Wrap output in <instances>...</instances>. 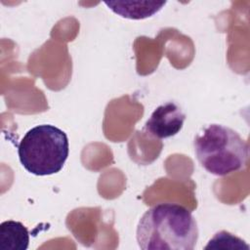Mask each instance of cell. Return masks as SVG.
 Wrapping results in <instances>:
<instances>
[{
    "label": "cell",
    "instance_id": "cell-6",
    "mask_svg": "<svg viewBox=\"0 0 250 250\" xmlns=\"http://www.w3.org/2000/svg\"><path fill=\"white\" fill-rule=\"evenodd\" d=\"M104 4L115 14L130 20H143L153 16L166 2H104Z\"/></svg>",
    "mask_w": 250,
    "mask_h": 250
},
{
    "label": "cell",
    "instance_id": "cell-3",
    "mask_svg": "<svg viewBox=\"0 0 250 250\" xmlns=\"http://www.w3.org/2000/svg\"><path fill=\"white\" fill-rule=\"evenodd\" d=\"M69 153L66 134L51 124L37 125L28 130L18 146L22 167L36 176L60 172Z\"/></svg>",
    "mask_w": 250,
    "mask_h": 250
},
{
    "label": "cell",
    "instance_id": "cell-2",
    "mask_svg": "<svg viewBox=\"0 0 250 250\" xmlns=\"http://www.w3.org/2000/svg\"><path fill=\"white\" fill-rule=\"evenodd\" d=\"M195 156L208 173L224 177L241 170L248 159V145L239 134L221 124H210L193 141Z\"/></svg>",
    "mask_w": 250,
    "mask_h": 250
},
{
    "label": "cell",
    "instance_id": "cell-5",
    "mask_svg": "<svg viewBox=\"0 0 250 250\" xmlns=\"http://www.w3.org/2000/svg\"><path fill=\"white\" fill-rule=\"evenodd\" d=\"M29 244V231L19 221L8 220L0 225L1 250H26Z\"/></svg>",
    "mask_w": 250,
    "mask_h": 250
},
{
    "label": "cell",
    "instance_id": "cell-4",
    "mask_svg": "<svg viewBox=\"0 0 250 250\" xmlns=\"http://www.w3.org/2000/svg\"><path fill=\"white\" fill-rule=\"evenodd\" d=\"M186 114L174 102L158 105L146 120L144 131L156 139H167L177 135L183 128Z\"/></svg>",
    "mask_w": 250,
    "mask_h": 250
},
{
    "label": "cell",
    "instance_id": "cell-1",
    "mask_svg": "<svg viewBox=\"0 0 250 250\" xmlns=\"http://www.w3.org/2000/svg\"><path fill=\"white\" fill-rule=\"evenodd\" d=\"M136 237L143 250H192L198 240V227L188 208L162 202L144 213Z\"/></svg>",
    "mask_w": 250,
    "mask_h": 250
}]
</instances>
